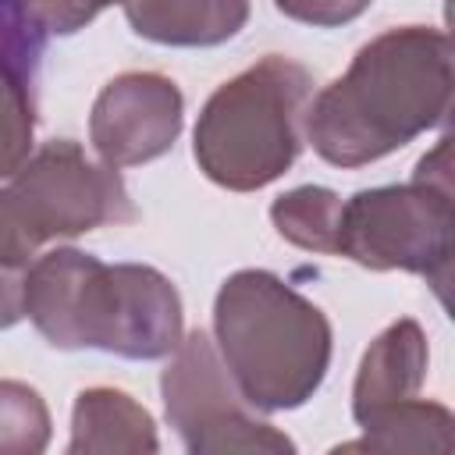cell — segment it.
<instances>
[{"instance_id":"cell-1","label":"cell","mask_w":455,"mask_h":455,"mask_svg":"<svg viewBox=\"0 0 455 455\" xmlns=\"http://www.w3.org/2000/svg\"><path fill=\"white\" fill-rule=\"evenodd\" d=\"M451 107V39L430 25H402L370 39L341 78L306 107L302 135L334 167H363L427 128Z\"/></svg>"},{"instance_id":"cell-2","label":"cell","mask_w":455,"mask_h":455,"mask_svg":"<svg viewBox=\"0 0 455 455\" xmlns=\"http://www.w3.org/2000/svg\"><path fill=\"white\" fill-rule=\"evenodd\" d=\"M25 316L53 348H100L124 359H164L185 334L171 277L146 263L110 267L82 249H50L28 263Z\"/></svg>"},{"instance_id":"cell-3","label":"cell","mask_w":455,"mask_h":455,"mask_svg":"<svg viewBox=\"0 0 455 455\" xmlns=\"http://www.w3.org/2000/svg\"><path fill=\"white\" fill-rule=\"evenodd\" d=\"M213 334L238 391L259 412L299 409L331 366V323L270 270H235L213 302Z\"/></svg>"},{"instance_id":"cell-4","label":"cell","mask_w":455,"mask_h":455,"mask_svg":"<svg viewBox=\"0 0 455 455\" xmlns=\"http://www.w3.org/2000/svg\"><path fill=\"white\" fill-rule=\"evenodd\" d=\"M313 75L281 53L238 71L203 103L196 121L199 171L231 192H256L277 181L302 149V121Z\"/></svg>"},{"instance_id":"cell-5","label":"cell","mask_w":455,"mask_h":455,"mask_svg":"<svg viewBox=\"0 0 455 455\" xmlns=\"http://www.w3.org/2000/svg\"><path fill=\"white\" fill-rule=\"evenodd\" d=\"M338 256L366 270H409L444 295L451 267V139L444 135L405 185L363 188L341 203Z\"/></svg>"},{"instance_id":"cell-6","label":"cell","mask_w":455,"mask_h":455,"mask_svg":"<svg viewBox=\"0 0 455 455\" xmlns=\"http://www.w3.org/2000/svg\"><path fill=\"white\" fill-rule=\"evenodd\" d=\"M164 409L181 444L192 455H281L295 451V441L274 423L259 419L256 405L238 391L231 370L224 366L217 341L206 331L181 334L171 363L160 373Z\"/></svg>"},{"instance_id":"cell-7","label":"cell","mask_w":455,"mask_h":455,"mask_svg":"<svg viewBox=\"0 0 455 455\" xmlns=\"http://www.w3.org/2000/svg\"><path fill=\"white\" fill-rule=\"evenodd\" d=\"M7 192L39 242L75 238L107 224H132L139 217L117 167L92 160L78 142H43L11 174Z\"/></svg>"},{"instance_id":"cell-8","label":"cell","mask_w":455,"mask_h":455,"mask_svg":"<svg viewBox=\"0 0 455 455\" xmlns=\"http://www.w3.org/2000/svg\"><path fill=\"white\" fill-rule=\"evenodd\" d=\"M185 121L181 89L160 71L110 78L89 114V142L110 167H139L164 156Z\"/></svg>"},{"instance_id":"cell-9","label":"cell","mask_w":455,"mask_h":455,"mask_svg":"<svg viewBox=\"0 0 455 455\" xmlns=\"http://www.w3.org/2000/svg\"><path fill=\"white\" fill-rule=\"evenodd\" d=\"M427 363H430V348H427V334L416 320H395L391 327H384L355 373V387H352V416L363 427L366 419H373L377 412H384L387 405H398L405 398H416V391L423 387L427 377Z\"/></svg>"},{"instance_id":"cell-10","label":"cell","mask_w":455,"mask_h":455,"mask_svg":"<svg viewBox=\"0 0 455 455\" xmlns=\"http://www.w3.org/2000/svg\"><path fill=\"white\" fill-rule=\"evenodd\" d=\"M135 36L160 46H220L249 21V0H124Z\"/></svg>"},{"instance_id":"cell-11","label":"cell","mask_w":455,"mask_h":455,"mask_svg":"<svg viewBox=\"0 0 455 455\" xmlns=\"http://www.w3.org/2000/svg\"><path fill=\"white\" fill-rule=\"evenodd\" d=\"M153 416L117 387H85L71 409V455H142L156 451Z\"/></svg>"},{"instance_id":"cell-12","label":"cell","mask_w":455,"mask_h":455,"mask_svg":"<svg viewBox=\"0 0 455 455\" xmlns=\"http://www.w3.org/2000/svg\"><path fill=\"white\" fill-rule=\"evenodd\" d=\"M451 412L441 402H423V398H405L398 405H387L373 419L363 423L359 441H345L338 451H437L448 455L455 437H451Z\"/></svg>"},{"instance_id":"cell-13","label":"cell","mask_w":455,"mask_h":455,"mask_svg":"<svg viewBox=\"0 0 455 455\" xmlns=\"http://www.w3.org/2000/svg\"><path fill=\"white\" fill-rule=\"evenodd\" d=\"M338 217H341V196L320 185H302L274 199L270 220L277 235L306 252L338 256Z\"/></svg>"},{"instance_id":"cell-14","label":"cell","mask_w":455,"mask_h":455,"mask_svg":"<svg viewBox=\"0 0 455 455\" xmlns=\"http://www.w3.org/2000/svg\"><path fill=\"white\" fill-rule=\"evenodd\" d=\"M39 245L14 196L0 188V327H14L25 316V274Z\"/></svg>"},{"instance_id":"cell-15","label":"cell","mask_w":455,"mask_h":455,"mask_svg":"<svg viewBox=\"0 0 455 455\" xmlns=\"http://www.w3.org/2000/svg\"><path fill=\"white\" fill-rule=\"evenodd\" d=\"M36 107L28 68L0 57V178H11L32 153Z\"/></svg>"},{"instance_id":"cell-16","label":"cell","mask_w":455,"mask_h":455,"mask_svg":"<svg viewBox=\"0 0 455 455\" xmlns=\"http://www.w3.org/2000/svg\"><path fill=\"white\" fill-rule=\"evenodd\" d=\"M50 444V412L36 387L0 380V455H36Z\"/></svg>"},{"instance_id":"cell-17","label":"cell","mask_w":455,"mask_h":455,"mask_svg":"<svg viewBox=\"0 0 455 455\" xmlns=\"http://www.w3.org/2000/svg\"><path fill=\"white\" fill-rule=\"evenodd\" d=\"M370 4L373 0H274V7L284 18L313 25V28H334V25L355 21Z\"/></svg>"},{"instance_id":"cell-18","label":"cell","mask_w":455,"mask_h":455,"mask_svg":"<svg viewBox=\"0 0 455 455\" xmlns=\"http://www.w3.org/2000/svg\"><path fill=\"white\" fill-rule=\"evenodd\" d=\"M92 4H96V7L103 11V7H110V4H124V0H92Z\"/></svg>"}]
</instances>
